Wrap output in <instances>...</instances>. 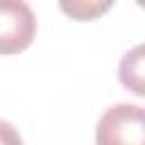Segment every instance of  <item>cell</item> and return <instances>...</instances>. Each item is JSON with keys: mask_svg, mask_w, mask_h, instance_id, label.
Returning <instances> with one entry per match:
<instances>
[{"mask_svg": "<svg viewBox=\"0 0 145 145\" xmlns=\"http://www.w3.org/2000/svg\"><path fill=\"white\" fill-rule=\"evenodd\" d=\"M95 145H145V113L140 104L109 106L95 127Z\"/></svg>", "mask_w": 145, "mask_h": 145, "instance_id": "cell-1", "label": "cell"}, {"mask_svg": "<svg viewBox=\"0 0 145 145\" xmlns=\"http://www.w3.org/2000/svg\"><path fill=\"white\" fill-rule=\"evenodd\" d=\"M36 16L27 0H0V54H18L36 39Z\"/></svg>", "mask_w": 145, "mask_h": 145, "instance_id": "cell-2", "label": "cell"}, {"mask_svg": "<svg viewBox=\"0 0 145 145\" xmlns=\"http://www.w3.org/2000/svg\"><path fill=\"white\" fill-rule=\"evenodd\" d=\"M118 79L134 95H138V97L145 95V84H143V45L140 43L134 45L129 52H125V57L120 59Z\"/></svg>", "mask_w": 145, "mask_h": 145, "instance_id": "cell-3", "label": "cell"}, {"mask_svg": "<svg viewBox=\"0 0 145 145\" xmlns=\"http://www.w3.org/2000/svg\"><path fill=\"white\" fill-rule=\"evenodd\" d=\"M116 0H57L59 9L79 23H88V20H97L100 16H104Z\"/></svg>", "mask_w": 145, "mask_h": 145, "instance_id": "cell-4", "label": "cell"}, {"mask_svg": "<svg viewBox=\"0 0 145 145\" xmlns=\"http://www.w3.org/2000/svg\"><path fill=\"white\" fill-rule=\"evenodd\" d=\"M0 145H23V138H20L18 129L11 122L2 120V118H0Z\"/></svg>", "mask_w": 145, "mask_h": 145, "instance_id": "cell-5", "label": "cell"}]
</instances>
